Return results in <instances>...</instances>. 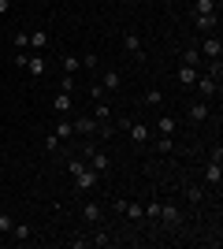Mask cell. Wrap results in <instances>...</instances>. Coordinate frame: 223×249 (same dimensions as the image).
<instances>
[{
	"label": "cell",
	"mask_w": 223,
	"mask_h": 249,
	"mask_svg": "<svg viewBox=\"0 0 223 249\" xmlns=\"http://www.w3.org/2000/svg\"><path fill=\"white\" fill-rule=\"evenodd\" d=\"M11 227H15V219L8 212H0V234H11Z\"/></svg>",
	"instance_id": "obj_27"
},
{
	"label": "cell",
	"mask_w": 223,
	"mask_h": 249,
	"mask_svg": "<svg viewBox=\"0 0 223 249\" xmlns=\"http://www.w3.org/2000/svg\"><path fill=\"white\" fill-rule=\"evenodd\" d=\"M8 8H11V0H0V15H8Z\"/></svg>",
	"instance_id": "obj_35"
},
{
	"label": "cell",
	"mask_w": 223,
	"mask_h": 249,
	"mask_svg": "<svg viewBox=\"0 0 223 249\" xmlns=\"http://www.w3.org/2000/svg\"><path fill=\"white\" fill-rule=\"evenodd\" d=\"M82 219H86V223H101V208H97V201L82 205Z\"/></svg>",
	"instance_id": "obj_17"
},
{
	"label": "cell",
	"mask_w": 223,
	"mask_h": 249,
	"mask_svg": "<svg viewBox=\"0 0 223 249\" xmlns=\"http://www.w3.org/2000/svg\"><path fill=\"white\" fill-rule=\"evenodd\" d=\"M45 67H49V63H45V56H41V52H37V56H26V71H30L34 78H41V74H45Z\"/></svg>",
	"instance_id": "obj_12"
},
{
	"label": "cell",
	"mask_w": 223,
	"mask_h": 249,
	"mask_svg": "<svg viewBox=\"0 0 223 249\" xmlns=\"http://www.w3.org/2000/svg\"><path fill=\"white\" fill-rule=\"evenodd\" d=\"M11 234H15V242H30V238H34V231L26 227V223H15V227H11Z\"/></svg>",
	"instance_id": "obj_22"
},
{
	"label": "cell",
	"mask_w": 223,
	"mask_h": 249,
	"mask_svg": "<svg viewBox=\"0 0 223 249\" xmlns=\"http://www.w3.org/2000/svg\"><path fill=\"white\" fill-rule=\"evenodd\" d=\"M193 26H197V30H205V34L216 30V11H212V15H193Z\"/></svg>",
	"instance_id": "obj_16"
},
{
	"label": "cell",
	"mask_w": 223,
	"mask_h": 249,
	"mask_svg": "<svg viewBox=\"0 0 223 249\" xmlns=\"http://www.w3.org/2000/svg\"><path fill=\"white\" fill-rule=\"evenodd\" d=\"M101 89H104V93H112V89H123V74L108 67V71L101 74Z\"/></svg>",
	"instance_id": "obj_5"
},
{
	"label": "cell",
	"mask_w": 223,
	"mask_h": 249,
	"mask_svg": "<svg viewBox=\"0 0 223 249\" xmlns=\"http://www.w3.org/2000/svg\"><path fill=\"white\" fill-rule=\"evenodd\" d=\"M78 71H82V60H78V56H64V74H71V78H74Z\"/></svg>",
	"instance_id": "obj_20"
},
{
	"label": "cell",
	"mask_w": 223,
	"mask_h": 249,
	"mask_svg": "<svg viewBox=\"0 0 223 249\" xmlns=\"http://www.w3.org/2000/svg\"><path fill=\"white\" fill-rule=\"evenodd\" d=\"M182 63L197 67V63H201V52H197V49H186V52H182Z\"/></svg>",
	"instance_id": "obj_26"
},
{
	"label": "cell",
	"mask_w": 223,
	"mask_h": 249,
	"mask_svg": "<svg viewBox=\"0 0 223 249\" xmlns=\"http://www.w3.org/2000/svg\"><path fill=\"white\" fill-rule=\"evenodd\" d=\"M82 60V71H97V56H78Z\"/></svg>",
	"instance_id": "obj_31"
},
{
	"label": "cell",
	"mask_w": 223,
	"mask_h": 249,
	"mask_svg": "<svg viewBox=\"0 0 223 249\" xmlns=\"http://www.w3.org/2000/svg\"><path fill=\"white\" fill-rule=\"evenodd\" d=\"M116 208H119L127 219H134V223H138V219H145V205H138V201H119Z\"/></svg>",
	"instance_id": "obj_4"
},
{
	"label": "cell",
	"mask_w": 223,
	"mask_h": 249,
	"mask_svg": "<svg viewBox=\"0 0 223 249\" xmlns=\"http://www.w3.org/2000/svg\"><path fill=\"white\" fill-rule=\"evenodd\" d=\"M93 119H97V123H104V119H112V112H108V104H97Z\"/></svg>",
	"instance_id": "obj_28"
},
{
	"label": "cell",
	"mask_w": 223,
	"mask_h": 249,
	"mask_svg": "<svg viewBox=\"0 0 223 249\" xmlns=\"http://www.w3.org/2000/svg\"><path fill=\"white\" fill-rule=\"evenodd\" d=\"M182 194H186V201H190V205H201V201H205V190H201V186H182Z\"/></svg>",
	"instance_id": "obj_18"
},
{
	"label": "cell",
	"mask_w": 223,
	"mask_h": 249,
	"mask_svg": "<svg viewBox=\"0 0 223 249\" xmlns=\"http://www.w3.org/2000/svg\"><path fill=\"white\" fill-rule=\"evenodd\" d=\"M93 130H97L93 115H78V119H74V134H93Z\"/></svg>",
	"instance_id": "obj_14"
},
{
	"label": "cell",
	"mask_w": 223,
	"mask_h": 249,
	"mask_svg": "<svg viewBox=\"0 0 223 249\" xmlns=\"http://www.w3.org/2000/svg\"><path fill=\"white\" fill-rule=\"evenodd\" d=\"M156 130H160V134H175V119H171V115H160V119H156Z\"/></svg>",
	"instance_id": "obj_24"
},
{
	"label": "cell",
	"mask_w": 223,
	"mask_h": 249,
	"mask_svg": "<svg viewBox=\"0 0 223 249\" xmlns=\"http://www.w3.org/2000/svg\"><path fill=\"white\" fill-rule=\"evenodd\" d=\"M52 134L60 138V142H67V138L74 134V123H71V119H64V123H56V130H52Z\"/></svg>",
	"instance_id": "obj_19"
},
{
	"label": "cell",
	"mask_w": 223,
	"mask_h": 249,
	"mask_svg": "<svg viewBox=\"0 0 223 249\" xmlns=\"http://www.w3.org/2000/svg\"><path fill=\"white\" fill-rule=\"evenodd\" d=\"M197 52H201V56H208V60H220V56H223V41H220V34H208V37L201 41V49H197Z\"/></svg>",
	"instance_id": "obj_2"
},
{
	"label": "cell",
	"mask_w": 223,
	"mask_h": 249,
	"mask_svg": "<svg viewBox=\"0 0 223 249\" xmlns=\"http://www.w3.org/2000/svg\"><path fill=\"white\" fill-rule=\"evenodd\" d=\"M86 156H89V160H86V164L93 167L97 175H108V171H112V156H108L104 149H89V153H86Z\"/></svg>",
	"instance_id": "obj_1"
},
{
	"label": "cell",
	"mask_w": 223,
	"mask_h": 249,
	"mask_svg": "<svg viewBox=\"0 0 223 249\" xmlns=\"http://www.w3.org/2000/svg\"><path fill=\"white\" fill-rule=\"evenodd\" d=\"M89 97H93V101H101V97H104V89H101V82H93V86H89Z\"/></svg>",
	"instance_id": "obj_33"
},
{
	"label": "cell",
	"mask_w": 223,
	"mask_h": 249,
	"mask_svg": "<svg viewBox=\"0 0 223 249\" xmlns=\"http://www.w3.org/2000/svg\"><path fill=\"white\" fill-rule=\"evenodd\" d=\"M216 0H193V15H212Z\"/></svg>",
	"instance_id": "obj_21"
},
{
	"label": "cell",
	"mask_w": 223,
	"mask_h": 249,
	"mask_svg": "<svg viewBox=\"0 0 223 249\" xmlns=\"http://www.w3.org/2000/svg\"><path fill=\"white\" fill-rule=\"evenodd\" d=\"M97 178H101V175H97L93 167L86 164L82 171H78V175H74V186H78V190H93V186H97Z\"/></svg>",
	"instance_id": "obj_3"
},
{
	"label": "cell",
	"mask_w": 223,
	"mask_h": 249,
	"mask_svg": "<svg viewBox=\"0 0 223 249\" xmlns=\"http://www.w3.org/2000/svg\"><path fill=\"white\" fill-rule=\"evenodd\" d=\"M30 45H34L37 52H41L45 45H49V34H45V30H34V34H30Z\"/></svg>",
	"instance_id": "obj_25"
},
{
	"label": "cell",
	"mask_w": 223,
	"mask_h": 249,
	"mask_svg": "<svg viewBox=\"0 0 223 249\" xmlns=\"http://www.w3.org/2000/svg\"><path fill=\"white\" fill-rule=\"evenodd\" d=\"M156 153H175V138H171V134H160L156 138Z\"/></svg>",
	"instance_id": "obj_23"
},
{
	"label": "cell",
	"mask_w": 223,
	"mask_h": 249,
	"mask_svg": "<svg viewBox=\"0 0 223 249\" xmlns=\"http://www.w3.org/2000/svg\"><path fill=\"white\" fill-rule=\"evenodd\" d=\"M160 101H164V93H160V89H149V93H145V104H160Z\"/></svg>",
	"instance_id": "obj_32"
},
{
	"label": "cell",
	"mask_w": 223,
	"mask_h": 249,
	"mask_svg": "<svg viewBox=\"0 0 223 249\" xmlns=\"http://www.w3.org/2000/svg\"><path fill=\"white\" fill-rule=\"evenodd\" d=\"M123 49H127L134 60H141V56H145V52H141V37H138V34H127V37H123Z\"/></svg>",
	"instance_id": "obj_13"
},
{
	"label": "cell",
	"mask_w": 223,
	"mask_h": 249,
	"mask_svg": "<svg viewBox=\"0 0 223 249\" xmlns=\"http://www.w3.org/2000/svg\"><path fill=\"white\" fill-rule=\"evenodd\" d=\"M145 219H153V223L160 219V205H156V201H153V205H145Z\"/></svg>",
	"instance_id": "obj_30"
},
{
	"label": "cell",
	"mask_w": 223,
	"mask_h": 249,
	"mask_svg": "<svg viewBox=\"0 0 223 249\" xmlns=\"http://www.w3.org/2000/svg\"><path fill=\"white\" fill-rule=\"evenodd\" d=\"M193 89H197L201 97H212L216 89H220V86H216V78H212V74H197V82H193Z\"/></svg>",
	"instance_id": "obj_7"
},
{
	"label": "cell",
	"mask_w": 223,
	"mask_h": 249,
	"mask_svg": "<svg viewBox=\"0 0 223 249\" xmlns=\"http://www.w3.org/2000/svg\"><path fill=\"white\" fill-rule=\"evenodd\" d=\"M205 182H208V186H220V182H223V167H220V160H208V167H205Z\"/></svg>",
	"instance_id": "obj_10"
},
{
	"label": "cell",
	"mask_w": 223,
	"mask_h": 249,
	"mask_svg": "<svg viewBox=\"0 0 223 249\" xmlns=\"http://www.w3.org/2000/svg\"><path fill=\"white\" fill-rule=\"evenodd\" d=\"M41 145H45V153H56V149H60V138H56V134H49V138L41 142Z\"/></svg>",
	"instance_id": "obj_29"
},
{
	"label": "cell",
	"mask_w": 223,
	"mask_h": 249,
	"mask_svg": "<svg viewBox=\"0 0 223 249\" xmlns=\"http://www.w3.org/2000/svg\"><path fill=\"white\" fill-rule=\"evenodd\" d=\"M71 108H74V97H71V89H60V93L52 97V112H60V115H64V112H71Z\"/></svg>",
	"instance_id": "obj_6"
},
{
	"label": "cell",
	"mask_w": 223,
	"mask_h": 249,
	"mask_svg": "<svg viewBox=\"0 0 223 249\" xmlns=\"http://www.w3.org/2000/svg\"><path fill=\"white\" fill-rule=\"evenodd\" d=\"M160 219H164L168 227H179V223H182V212L175 205H160Z\"/></svg>",
	"instance_id": "obj_11"
},
{
	"label": "cell",
	"mask_w": 223,
	"mask_h": 249,
	"mask_svg": "<svg viewBox=\"0 0 223 249\" xmlns=\"http://www.w3.org/2000/svg\"><path fill=\"white\" fill-rule=\"evenodd\" d=\"M193 119V123H205V119H208V115H212V108H208V101H193L190 104V112H186Z\"/></svg>",
	"instance_id": "obj_8"
},
{
	"label": "cell",
	"mask_w": 223,
	"mask_h": 249,
	"mask_svg": "<svg viewBox=\"0 0 223 249\" xmlns=\"http://www.w3.org/2000/svg\"><path fill=\"white\" fill-rule=\"evenodd\" d=\"M89 246H112V238H108V234H97V238H89Z\"/></svg>",
	"instance_id": "obj_34"
},
{
	"label": "cell",
	"mask_w": 223,
	"mask_h": 249,
	"mask_svg": "<svg viewBox=\"0 0 223 249\" xmlns=\"http://www.w3.org/2000/svg\"><path fill=\"white\" fill-rule=\"evenodd\" d=\"M127 134H130L134 145H145V142H149V126L145 123H127Z\"/></svg>",
	"instance_id": "obj_9"
},
{
	"label": "cell",
	"mask_w": 223,
	"mask_h": 249,
	"mask_svg": "<svg viewBox=\"0 0 223 249\" xmlns=\"http://www.w3.org/2000/svg\"><path fill=\"white\" fill-rule=\"evenodd\" d=\"M179 82L186 86V89H193V82H197V67H190V63H182V67H179Z\"/></svg>",
	"instance_id": "obj_15"
}]
</instances>
